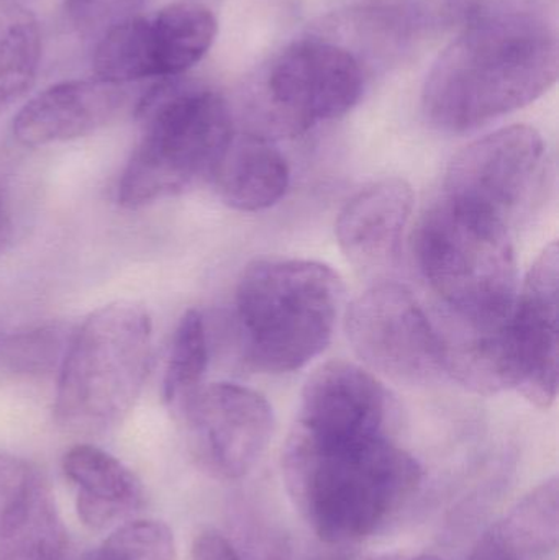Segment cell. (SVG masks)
<instances>
[{"label":"cell","mask_w":559,"mask_h":560,"mask_svg":"<svg viewBox=\"0 0 559 560\" xmlns=\"http://www.w3.org/2000/svg\"><path fill=\"white\" fill-rule=\"evenodd\" d=\"M412 210V187L400 177H384L358 190L337 220L338 245L348 261L366 275L394 268Z\"/></svg>","instance_id":"obj_14"},{"label":"cell","mask_w":559,"mask_h":560,"mask_svg":"<svg viewBox=\"0 0 559 560\" xmlns=\"http://www.w3.org/2000/svg\"><path fill=\"white\" fill-rule=\"evenodd\" d=\"M360 62L334 43L305 39L286 48L266 75V107L272 124L289 135L351 110L363 94Z\"/></svg>","instance_id":"obj_8"},{"label":"cell","mask_w":559,"mask_h":560,"mask_svg":"<svg viewBox=\"0 0 559 560\" xmlns=\"http://www.w3.org/2000/svg\"><path fill=\"white\" fill-rule=\"evenodd\" d=\"M127 105L124 85L98 78L59 82L20 108L13 137L28 148L78 140L117 120Z\"/></svg>","instance_id":"obj_13"},{"label":"cell","mask_w":559,"mask_h":560,"mask_svg":"<svg viewBox=\"0 0 559 560\" xmlns=\"http://www.w3.org/2000/svg\"><path fill=\"white\" fill-rule=\"evenodd\" d=\"M343 296V282L330 266L256 259L240 276L235 292L246 361L271 374L304 368L331 341Z\"/></svg>","instance_id":"obj_4"},{"label":"cell","mask_w":559,"mask_h":560,"mask_svg":"<svg viewBox=\"0 0 559 560\" xmlns=\"http://www.w3.org/2000/svg\"><path fill=\"white\" fill-rule=\"evenodd\" d=\"M174 538L164 523L137 520L115 529L92 560H174Z\"/></svg>","instance_id":"obj_22"},{"label":"cell","mask_w":559,"mask_h":560,"mask_svg":"<svg viewBox=\"0 0 559 560\" xmlns=\"http://www.w3.org/2000/svg\"><path fill=\"white\" fill-rule=\"evenodd\" d=\"M557 477L532 490L501 522L481 536L468 560H538L558 548Z\"/></svg>","instance_id":"obj_17"},{"label":"cell","mask_w":559,"mask_h":560,"mask_svg":"<svg viewBox=\"0 0 559 560\" xmlns=\"http://www.w3.org/2000/svg\"><path fill=\"white\" fill-rule=\"evenodd\" d=\"M219 23L212 10L194 2H176L150 19L151 49L156 79H174L202 61L212 48Z\"/></svg>","instance_id":"obj_18"},{"label":"cell","mask_w":559,"mask_h":560,"mask_svg":"<svg viewBox=\"0 0 559 560\" xmlns=\"http://www.w3.org/2000/svg\"><path fill=\"white\" fill-rule=\"evenodd\" d=\"M554 26L528 12L485 15L446 46L427 75L423 114L433 127L465 133L527 107L557 84Z\"/></svg>","instance_id":"obj_1"},{"label":"cell","mask_w":559,"mask_h":560,"mask_svg":"<svg viewBox=\"0 0 559 560\" xmlns=\"http://www.w3.org/2000/svg\"><path fill=\"white\" fill-rule=\"evenodd\" d=\"M545 143L528 125H512L463 148L446 170L443 196L508 223L528 202L544 167Z\"/></svg>","instance_id":"obj_10"},{"label":"cell","mask_w":559,"mask_h":560,"mask_svg":"<svg viewBox=\"0 0 559 560\" xmlns=\"http://www.w3.org/2000/svg\"><path fill=\"white\" fill-rule=\"evenodd\" d=\"M282 474L295 509L334 545L380 532L422 482L419 463L391 434L327 436L295 423Z\"/></svg>","instance_id":"obj_2"},{"label":"cell","mask_w":559,"mask_h":560,"mask_svg":"<svg viewBox=\"0 0 559 560\" xmlns=\"http://www.w3.org/2000/svg\"><path fill=\"white\" fill-rule=\"evenodd\" d=\"M12 220H10L9 212H7L5 206L0 200V255L5 252L9 246L10 240H12Z\"/></svg>","instance_id":"obj_26"},{"label":"cell","mask_w":559,"mask_h":560,"mask_svg":"<svg viewBox=\"0 0 559 560\" xmlns=\"http://www.w3.org/2000/svg\"><path fill=\"white\" fill-rule=\"evenodd\" d=\"M220 199L238 212L276 206L289 189L288 161L261 135H235L212 174Z\"/></svg>","instance_id":"obj_16"},{"label":"cell","mask_w":559,"mask_h":560,"mask_svg":"<svg viewBox=\"0 0 559 560\" xmlns=\"http://www.w3.org/2000/svg\"><path fill=\"white\" fill-rule=\"evenodd\" d=\"M62 472L75 487V510L88 528L101 532L127 518L143 502V487L127 466L91 444L71 447Z\"/></svg>","instance_id":"obj_15"},{"label":"cell","mask_w":559,"mask_h":560,"mask_svg":"<svg viewBox=\"0 0 559 560\" xmlns=\"http://www.w3.org/2000/svg\"><path fill=\"white\" fill-rule=\"evenodd\" d=\"M69 338L58 326L33 329L16 336L7 345V359L16 371L35 374L51 371L56 364L61 365Z\"/></svg>","instance_id":"obj_23"},{"label":"cell","mask_w":559,"mask_h":560,"mask_svg":"<svg viewBox=\"0 0 559 560\" xmlns=\"http://www.w3.org/2000/svg\"><path fill=\"white\" fill-rule=\"evenodd\" d=\"M94 71L95 78L118 85L156 78L150 19L131 16L102 35L94 52Z\"/></svg>","instance_id":"obj_21"},{"label":"cell","mask_w":559,"mask_h":560,"mask_svg":"<svg viewBox=\"0 0 559 560\" xmlns=\"http://www.w3.org/2000/svg\"><path fill=\"white\" fill-rule=\"evenodd\" d=\"M559 252L551 243L528 271L508 323L514 390L538 408L558 395Z\"/></svg>","instance_id":"obj_11"},{"label":"cell","mask_w":559,"mask_h":560,"mask_svg":"<svg viewBox=\"0 0 559 560\" xmlns=\"http://www.w3.org/2000/svg\"><path fill=\"white\" fill-rule=\"evenodd\" d=\"M143 0H66L72 28L82 36L105 35L118 23L137 16Z\"/></svg>","instance_id":"obj_24"},{"label":"cell","mask_w":559,"mask_h":560,"mask_svg":"<svg viewBox=\"0 0 559 560\" xmlns=\"http://www.w3.org/2000/svg\"><path fill=\"white\" fill-rule=\"evenodd\" d=\"M176 79H161L138 102L140 143L118 183V203L125 209L151 206L212 179L235 137L222 95L186 88Z\"/></svg>","instance_id":"obj_5"},{"label":"cell","mask_w":559,"mask_h":560,"mask_svg":"<svg viewBox=\"0 0 559 560\" xmlns=\"http://www.w3.org/2000/svg\"><path fill=\"white\" fill-rule=\"evenodd\" d=\"M209 336L199 310H187L179 319L163 377V398L174 415L203 387L209 368Z\"/></svg>","instance_id":"obj_20"},{"label":"cell","mask_w":559,"mask_h":560,"mask_svg":"<svg viewBox=\"0 0 559 560\" xmlns=\"http://www.w3.org/2000/svg\"><path fill=\"white\" fill-rule=\"evenodd\" d=\"M153 325L144 306L115 302L72 332L59 365L56 423L75 434L112 430L137 404L151 361Z\"/></svg>","instance_id":"obj_6"},{"label":"cell","mask_w":559,"mask_h":560,"mask_svg":"<svg viewBox=\"0 0 559 560\" xmlns=\"http://www.w3.org/2000/svg\"><path fill=\"white\" fill-rule=\"evenodd\" d=\"M414 256L449 322L469 328L508 322L519 292L508 223L442 197L417 226Z\"/></svg>","instance_id":"obj_3"},{"label":"cell","mask_w":559,"mask_h":560,"mask_svg":"<svg viewBox=\"0 0 559 560\" xmlns=\"http://www.w3.org/2000/svg\"><path fill=\"white\" fill-rule=\"evenodd\" d=\"M42 59L38 20L22 5L0 9V117L30 91Z\"/></svg>","instance_id":"obj_19"},{"label":"cell","mask_w":559,"mask_h":560,"mask_svg":"<svg viewBox=\"0 0 559 560\" xmlns=\"http://www.w3.org/2000/svg\"><path fill=\"white\" fill-rule=\"evenodd\" d=\"M396 401L383 382L347 361L321 365L305 382L295 424L327 436L391 434Z\"/></svg>","instance_id":"obj_12"},{"label":"cell","mask_w":559,"mask_h":560,"mask_svg":"<svg viewBox=\"0 0 559 560\" xmlns=\"http://www.w3.org/2000/svg\"><path fill=\"white\" fill-rule=\"evenodd\" d=\"M193 560H242V558L220 533L207 529L194 541Z\"/></svg>","instance_id":"obj_25"},{"label":"cell","mask_w":559,"mask_h":560,"mask_svg":"<svg viewBox=\"0 0 559 560\" xmlns=\"http://www.w3.org/2000/svg\"><path fill=\"white\" fill-rule=\"evenodd\" d=\"M414 560H442V559L435 558V556H423V558H417Z\"/></svg>","instance_id":"obj_27"},{"label":"cell","mask_w":559,"mask_h":560,"mask_svg":"<svg viewBox=\"0 0 559 560\" xmlns=\"http://www.w3.org/2000/svg\"><path fill=\"white\" fill-rule=\"evenodd\" d=\"M348 341L373 372L399 384H426L443 372L439 326L417 296L396 282H381L351 302Z\"/></svg>","instance_id":"obj_7"},{"label":"cell","mask_w":559,"mask_h":560,"mask_svg":"<svg viewBox=\"0 0 559 560\" xmlns=\"http://www.w3.org/2000/svg\"><path fill=\"white\" fill-rule=\"evenodd\" d=\"M176 417L190 453L216 479H242L258 464L275 433L271 405L238 384H210L197 390Z\"/></svg>","instance_id":"obj_9"}]
</instances>
